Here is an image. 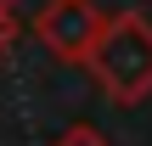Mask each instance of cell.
Listing matches in <instances>:
<instances>
[{
  "mask_svg": "<svg viewBox=\"0 0 152 146\" xmlns=\"http://www.w3.org/2000/svg\"><path fill=\"white\" fill-rule=\"evenodd\" d=\"M113 107H141L152 96V17L147 11H113L102 17V34L90 39L79 62Z\"/></svg>",
  "mask_w": 152,
  "mask_h": 146,
  "instance_id": "6da1fadb",
  "label": "cell"
},
{
  "mask_svg": "<svg viewBox=\"0 0 152 146\" xmlns=\"http://www.w3.org/2000/svg\"><path fill=\"white\" fill-rule=\"evenodd\" d=\"M102 6L96 0H45L39 11H34V39L56 56V62H85V51H90V39L102 34Z\"/></svg>",
  "mask_w": 152,
  "mask_h": 146,
  "instance_id": "7a4b0ae2",
  "label": "cell"
},
{
  "mask_svg": "<svg viewBox=\"0 0 152 146\" xmlns=\"http://www.w3.org/2000/svg\"><path fill=\"white\" fill-rule=\"evenodd\" d=\"M51 146H107V135H102L96 124H73V129H62Z\"/></svg>",
  "mask_w": 152,
  "mask_h": 146,
  "instance_id": "3957f363",
  "label": "cell"
},
{
  "mask_svg": "<svg viewBox=\"0 0 152 146\" xmlns=\"http://www.w3.org/2000/svg\"><path fill=\"white\" fill-rule=\"evenodd\" d=\"M11 45H17V11L0 0V62H6V51H11Z\"/></svg>",
  "mask_w": 152,
  "mask_h": 146,
  "instance_id": "277c9868",
  "label": "cell"
},
{
  "mask_svg": "<svg viewBox=\"0 0 152 146\" xmlns=\"http://www.w3.org/2000/svg\"><path fill=\"white\" fill-rule=\"evenodd\" d=\"M6 6H11V0H6Z\"/></svg>",
  "mask_w": 152,
  "mask_h": 146,
  "instance_id": "5b68a950",
  "label": "cell"
}]
</instances>
